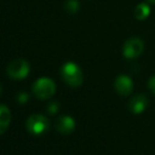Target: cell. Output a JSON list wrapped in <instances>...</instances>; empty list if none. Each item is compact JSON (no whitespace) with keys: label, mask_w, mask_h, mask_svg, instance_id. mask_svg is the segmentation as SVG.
Segmentation results:
<instances>
[{"label":"cell","mask_w":155,"mask_h":155,"mask_svg":"<svg viewBox=\"0 0 155 155\" xmlns=\"http://www.w3.org/2000/svg\"><path fill=\"white\" fill-rule=\"evenodd\" d=\"M61 76L65 82L72 88L80 87L84 82V74L79 65L75 62H65L61 68Z\"/></svg>","instance_id":"6da1fadb"},{"label":"cell","mask_w":155,"mask_h":155,"mask_svg":"<svg viewBox=\"0 0 155 155\" xmlns=\"http://www.w3.org/2000/svg\"><path fill=\"white\" fill-rule=\"evenodd\" d=\"M55 82L48 77H41L33 84V92L39 99H48L55 94Z\"/></svg>","instance_id":"7a4b0ae2"},{"label":"cell","mask_w":155,"mask_h":155,"mask_svg":"<svg viewBox=\"0 0 155 155\" xmlns=\"http://www.w3.org/2000/svg\"><path fill=\"white\" fill-rule=\"evenodd\" d=\"M6 73L12 79H25L30 73V64L27 60L22 58L14 59L8 63L6 68Z\"/></svg>","instance_id":"3957f363"},{"label":"cell","mask_w":155,"mask_h":155,"mask_svg":"<svg viewBox=\"0 0 155 155\" xmlns=\"http://www.w3.org/2000/svg\"><path fill=\"white\" fill-rule=\"evenodd\" d=\"M49 120L45 116L40 114H33L27 120V129L31 134L41 135L49 129Z\"/></svg>","instance_id":"277c9868"},{"label":"cell","mask_w":155,"mask_h":155,"mask_svg":"<svg viewBox=\"0 0 155 155\" xmlns=\"http://www.w3.org/2000/svg\"><path fill=\"white\" fill-rule=\"evenodd\" d=\"M143 48H145V45L141 39L137 38V37H132L124 42L123 54L127 59H134L143 53Z\"/></svg>","instance_id":"5b68a950"},{"label":"cell","mask_w":155,"mask_h":155,"mask_svg":"<svg viewBox=\"0 0 155 155\" xmlns=\"http://www.w3.org/2000/svg\"><path fill=\"white\" fill-rule=\"evenodd\" d=\"M114 88L119 95L128 96L129 94L132 93L134 84H133V80L131 79V77L127 75H119L115 79Z\"/></svg>","instance_id":"8992f818"},{"label":"cell","mask_w":155,"mask_h":155,"mask_svg":"<svg viewBox=\"0 0 155 155\" xmlns=\"http://www.w3.org/2000/svg\"><path fill=\"white\" fill-rule=\"evenodd\" d=\"M148 107V98L143 94L136 95L129 102V109L133 114H140L147 109Z\"/></svg>","instance_id":"52a82bcc"},{"label":"cell","mask_w":155,"mask_h":155,"mask_svg":"<svg viewBox=\"0 0 155 155\" xmlns=\"http://www.w3.org/2000/svg\"><path fill=\"white\" fill-rule=\"evenodd\" d=\"M75 120L73 117L71 116H61L58 118V120L56 121V129L58 130V132H60L61 134H70L75 130Z\"/></svg>","instance_id":"ba28073f"},{"label":"cell","mask_w":155,"mask_h":155,"mask_svg":"<svg viewBox=\"0 0 155 155\" xmlns=\"http://www.w3.org/2000/svg\"><path fill=\"white\" fill-rule=\"evenodd\" d=\"M12 119L11 111L4 104H0V135L3 134L8 129Z\"/></svg>","instance_id":"9c48e42d"},{"label":"cell","mask_w":155,"mask_h":155,"mask_svg":"<svg viewBox=\"0 0 155 155\" xmlns=\"http://www.w3.org/2000/svg\"><path fill=\"white\" fill-rule=\"evenodd\" d=\"M135 18L137 20H145L149 17L150 15V6L147 3H140L136 6L135 8Z\"/></svg>","instance_id":"30bf717a"},{"label":"cell","mask_w":155,"mask_h":155,"mask_svg":"<svg viewBox=\"0 0 155 155\" xmlns=\"http://www.w3.org/2000/svg\"><path fill=\"white\" fill-rule=\"evenodd\" d=\"M65 8L70 13H76L79 8V3L77 0H68L65 3Z\"/></svg>","instance_id":"8fae6325"},{"label":"cell","mask_w":155,"mask_h":155,"mask_svg":"<svg viewBox=\"0 0 155 155\" xmlns=\"http://www.w3.org/2000/svg\"><path fill=\"white\" fill-rule=\"evenodd\" d=\"M17 100H18V102H20V104H25V102L29 100V95L25 92L19 93L18 96H17Z\"/></svg>","instance_id":"7c38bea8"},{"label":"cell","mask_w":155,"mask_h":155,"mask_svg":"<svg viewBox=\"0 0 155 155\" xmlns=\"http://www.w3.org/2000/svg\"><path fill=\"white\" fill-rule=\"evenodd\" d=\"M58 109L59 108H58L57 102H52V104L49 106V108H48V111H49L50 113H52V114H55V113H57Z\"/></svg>","instance_id":"4fadbf2b"},{"label":"cell","mask_w":155,"mask_h":155,"mask_svg":"<svg viewBox=\"0 0 155 155\" xmlns=\"http://www.w3.org/2000/svg\"><path fill=\"white\" fill-rule=\"evenodd\" d=\"M148 87H149V89L151 90V92L155 95V76H152L149 79V81H148Z\"/></svg>","instance_id":"5bb4252c"},{"label":"cell","mask_w":155,"mask_h":155,"mask_svg":"<svg viewBox=\"0 0 155 155\" xmlns=\"http://www.w3.org/2000/svg\"><path fill=\"white\" fill-rule=\"evenodd\" d=\"M149 3H151V4H155V0H147Z\"/></svg>","instance_id":"9a60e30c"},{"label":"cell","mask_w":155,"mask_h":155,"mask_svg":"<svg viewBox=\"0 0 155 155\" xmlns=\"http://www.w3.org/2000/svg\"><path fill=\"white\" fill-rule=\"evenodd\" d=\"M1 91H2V89H1V84H0V94H1Z\"/></svg>","instance_id":"2e32d148"}]
</instances>
